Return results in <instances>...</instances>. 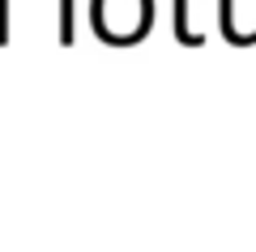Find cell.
Returning <instances> with one entry per match:
<instances>
[{"label": "cell", "mask_w": 256, "mask_h": 252, "mask_svg": "<svg viewBox=\"0 0 256 252\" xmlns=\"http://www.w3.org/2000/svg\"><path fill=\"white\" fill-rule=\"evenodd\" d=\"M9 9H13L9 0H0V47L9 43Z\"/></svg>", "instance_id": "4"}, {"label": "cell", "mask_w": 256, "mask_h": 252, "mask_svg": "<svg viewBox=\"0 0 256 252\" xmlns=\"http://www.w3.org/2000/svg\"><path fill=\"white\" fill-rule=\"evenodd\" d=\"M60 43H77V0H60Z\"/></svg>", "instance_id": "3"}, {"label": "cell", "mask_w": 256, "mask_h": 252, "mask_svg": "<svg viewBox=\"0 0 256 252\" xmlns=\"http://www.w3.org/2000/svg\"><path fill=\"white\" fill-rule=\"evenodd\" d=\"M150 18H154L150 0H90V26L111 47L141 43V35L150 30Z\"/></svg>", "instance_id": "1"}, {"label": "cell", "mask_w": 256, "mask_h": 252, "mask_svg": "<svg viewBox=\"0 0 256 252\" xmlns=\"http://www.w3.org/2000/svg\"><path fill=\"white\" fill-rule=\"evenodd\" d=\"M175 39H180L184 47H201L205 35H196V30L188 26V0H175Z\"/></svg>", "instance_id": "2"}, {"label": "cell", "mask_w": 256, "mask_h": 252, "mask_svg": "<svg viewBox=\"0 0 256 252\" xmlns=\"http://www.w3.org/2000/svg\"><path fill=\"white\" fill-rule=\"evenodd\" d=\"M248 43H256V26H252V39H248Z\"/></svg>", "instance_id": "5"}]
</instances>
